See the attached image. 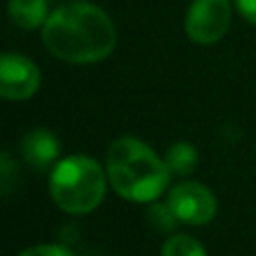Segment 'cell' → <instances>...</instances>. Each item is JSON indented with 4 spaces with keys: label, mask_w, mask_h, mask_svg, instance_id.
<instances>
[{
    "label": "cell",
    "mask_w": 256,
    "mask_h": 256,
    "mask_svg": "<svg viewBox=\"0 0 256 256\" xmlns=\"http://www.w3.org/2000/svg\"><path fill=\"white\" fill-rule=\"evenodd\" d=\"M43 45L52 56L72 66L99 63L115 52L117 30L106 9L88 0H66L43 25Z\"/></svg>",
    "instance_id": "cell-1"
},
{
    "label": "cell",
    "mask_w": 256,
    "mask_h": 256,
    "mask_svg": "<svg viewBox=\"0 0 256 256\" xmlns=\"http://www.w3.org/2000/svg\"><path fill=\"white\" fill-rule=\"evenodd\" d=\"M106 173L115 194L130 202H155L171 180L166 162L146 142L130 135L110 144Z\"/></svg>",
    "instance_id": "cell-2"
},
{
    "label": "cell",
    "mask_w": 256,
    "mask_h": 256,
    "mask_svg": "<svg viewBox=\"0 0 256 256\" xmlns=\"http://www.w3.org/2000/svg\"><path fill=\"white\" fill-rule=\"evenodd\" d=\"M108 173L88 155H70L50 173V196L58 209L72 216H86L104 202Z\"/></svg>",
    "instance_id": "cell-3"
},
{
    "label": "cell",
    "mask_w": 256,
    "mask_h": 256,
    "mask_svg": "<svg viewBox=\"0 0 256 256\" xmlns=\"http://www.w3.org/2000/svg\"><path fill=\"white\" fill-rule=\"evenodd\" d=\"M234 0H194L184 16V32L191 43L214 45L225 38L234 18Z\"/></svg>",
    "instance_id": "cell-4"
},
{
    "label": "cell",
    "mask_w": 256,
    "mask_h": 256,
    "mask_svg": "<svg viewBox=\"0 0 256 256\" xmlns=\"http://www.w3.org/2000/svg\"><path fill=\"white\" fill-rule=\"evenodd\" d=\"M166 204L176 218L184 225L202 227L216 218L218 214V200L212 194V189L200 182H180L168 191Z\"/></svg>",
    "instance_id": "cell-5"
},
{
    "label": "cell",
    "mask_w": 256,
    "mask_h": 256,
    "mask_svg": "<svg viewBox=\"0 0 256 256\" xmlns=\"http://www.w3.org/2000/svg\"><path fill=\"white\" fill-rule=\"evenodd\" d=\"M40 88V70L30 56L4 52L0 56V97L7 102H27Z\"/></svg>",
    "instance_id": "cell-6"
},
{
    "label": "cell",
    "mask_w": 256,
    "mask_h": 256,
    "mask_svg": "<svg viewBox=\"0 0 256 256\" xmlns=\"http://www.w3.org/2000/svg\"><path fill=\"white\" fill-rule=\"evenodd\" d=\"M58 150H61V144L56 135L48 128H32L20 142L22 160L34 171H45L52 166L54 160L58 158Z\"/></svg>",
    "instance_id": "cell-7"
},
{
    "label": "cell",
    "mask_w": 256,
    "mask_h": 256,
    "mask_svg": "<svg viewBox=\"0 0 256 256\" xmlns=\"http://www.w3.org/2000/svg\"><path fill=\"white\" fill-rule=\"evenodd\" d=\"M9 20L25 32L43 30L50 14V0H9L7 2Z\"/></svg>",
    "instance_id": "cell-8"
},
{
    "label": "cell",
    "mask_w": 256,
    "mask_h": 256,
    "mask_svg": "<svg viewBox=\"0 0 256 256\" xmlns=\"http://www.w3.org/2000/svg\"><path fill=\"white\" fill-rule=\"evenodd\" d=\"M164 162H166L171 176H191L196 171V164H198V150L189 142H176V144L168 146Z\"/></svg>",
    "instance_id": "cell-9"
},
{
    "label": "cell",
    "mask_w": 256,
    "mask_h": 256,
    "mask_svg": "<svg viewBox=\"0 0 256 256\" xmlns=\"http://www.w3.org/2000/svg\"><path fill=\"white\" fill-rule=\"evenodd\" d=\"M162 256H207L204 248L189 234H176L164 243Z\"/></svg>",
    "instance_id": "cell-10"
},
{
    "label": "cell",
    "mask_w": 256,
    "mask_h": 256,
    "mask_svg": "<svg viewBox=\"0 0 256 256\" xmlns=\"http://www.w3.org/2000/svg\"><path fill=\"white\" fill-rule=\"evenodd\" d=\"M148 218H150V222H153V225L158 227V230H162V232H171V230H176V222H180L166 202H164V204H160V202H153V204H150V209H148Z\"/></svg>",
    "instance_id": "cell-11"
},
{
    "label": "cell",
    "mask_w": 256,
    "mask_h": 256,
    "mask_svg": "<svg viewBox=\"0 0 256 256\" xmlns=\"http://www.w3.org/2000/svg\"><path fill=\"white\" fill-rule=\"evenodd\" d=\"M18 256H74V254L66 245H34V248L25 250Z\"/></svg>",
    "instance_id": "cell-12"
},
{
    "label": "cell",
    "mask_w": 256,
    "mask_h": 256,
    "mask_svg": "<svg viewBox=\"0 0 256 256\" xmlns=\"http://www.w3.org/2000/svg\"><path fill=\"white\" fill-rule=\"evenodd\" d=\"M0 173H2V194L9 196V191H12V186H14V182H12L14 162H12V158H9V153H2V168H0Z\"/></svg>",
    "instance_id": "cell-13"
},
{
    "label": "cell",
    "mask_w": 256,
    "mask_h": 256,
    "mask_svg": "<svg viewBox=\"0 0 256 256\" xmlns=\"http://www.w3.org/2000/svg\"><path fill=\"white\" fill-rule=\"evenodd\" d=\"M234 7L245 20L256 27V0H234Z\"/></svg>",
    "instance_id": "cell-14"
},
{
    "label": "cell",
    "mask_w": 256,
    "mask_h": 256,
    "mask_svg": "<svg viewBox=\"0 0 256 256\" xmlns=\"http://www.w3.org/2000/svg\"><path fill=\"white\" fill-rule=\"evenodd\" d=\"M50 2H66V0H50Z\"/></svg>",
    "instance_id": "cell-15"
}]
</instances>
